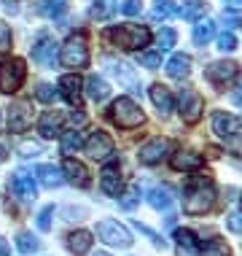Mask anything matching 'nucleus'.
Listing matches in <instances>:
<instances>
[{
	"mask_svg": "<svg viewBox=\"0 0 242 256\" xmlns=\"http://www.w3.org/2000/svg\"><path fill=\"white\" fill-rule=\"evenodd\" d=\"M89 14H92L94 19H105V16H110V14H113V3H110V0H97Z\"/></svg>",
	"mask_w": 242,
	"mask_h": 256,
	"instance_id": "nucleus-37",
	"label": "nucleus"
},
{
	"mask_svg": "<svg viewBox=\"0 0 242 256\" xmlns=\"http://www.w3.org/2000/svg\"><path fill=\"white\" fill-rule=\"evenodd\" d=\"M205 256H229V246H226V240L221 238H213L205 243Z\"/></svg>",
	"mask_w": 242,
	"mask_h": 256,
	"instance_id": "nucleus-34",
	"label": "nucleus"
},
{
	"mask_svg": "<svg viewBox=\"0 0 242 256\" xmlns=\"http://www.w3.org/2000/svg\"><path fill=\"white\" fill-rule=\"evenodd\" d=\"M81 146H84V135H81L78 130L62 135V154H73V151H78Z\"/></svg>",
	"mask_w": 242,
	"mask_h": 256,
	"instance_id": "nucleus-29",
	"label": "nucleus"
},
{
	"mask_svg": "<svg viewBox=\"0 0 242 256\" xmlns=\"http://www.w3.org/2000/svg\"><path fill=\"white\" fill-rule=\"evenodd\" d=\"M140 65L148 68V70L162 68V52H143V54H140Z\"/></svg>",
	"mask_w": 242,
	"mask_h": 256,
	"instance_id": "nucleus-36",
	"label": "nucleus"
},
{
	"mask_svg": "<svg viewBox=\"0 0 242 256\" xmlns=\"http://www.w3.org/2000/svg\"><path fill=\"white\" fill-rule=\"evenodd\" d=\"M226 146H229V151H232V154L242 156V132L232 135V138H226Z\"/></svg>",
	"mask_w": 242,
	"mask_h": 256,
	"instance_id": "nucleus-43",
	"label": "nucleus"
},
{
	"mask_svg": "<svg viewBox=\"0 0 242 256\" xmlns=\"http://www.w3.org/2000/svg\"><path fill=\"white\" fill-rule=\"evenodd\" d=\"M137 226H140V232H145V234H148L151 240H154V246H156V248H164V246H167V243H164V240H162V234H159V232H154V230H151V226L140 224V221H137Z\"/></svg>",
	"mask_w": 242,
	"mask_h": 256,
	"instance_id": "nucleus-45",
	"label": "nucleus"
},
{
	"mask_svg": "<svg viewBox=\"0 0 242 256\" xmlns=\"http://www.w3.org/2000/svg\"><path fill=\"white\" fill-rule=\"evenodd\" d=\"M226 3H232V6H240V3H242V0H226Z\"/></svg>",
	"mask_w": 242,
	"mask_h": 256,
	"instance_id": "nucleus-54",
	"label": "nucleus"
},
{
	"mask_svg": "<svg viewBox=\"0 0 242 256\" xmlns=\"http://www.w3.org/2000/svg\"><path fill=\"white\" fill-rule=\"evenodd\" d=\"M65 8H67V0H38L35 3V14H40V16H46V19L62 16Z\"/></svg>",
	"mask_w": 242,
	"mask_h": 256,
	"instance_id": "nucleus-26",
	"label": "nucleus"
},
{
	"mask_svg": "<svg viewBox=\"0 0 242 256\" xmlns=\"http://www.w3.org/2000/svg\"><path fill=\"white\" fill-rule=\"evenodd\" d=\"M16 248L22 254H35L38 248H40V243H38V238H32L30 232H19L16 234Z\"/></svg>",
	"mask_w": 242,
	"mask_h": 256,
	"instance_id": "nucleus-32",
	"label": "nucleus"
},
{
	"mask_svg": "<svg viewBox=\"0 0 242 256\" xmlns=\"http://www.w3.org/2000/svg\"><path fill=\"white\" fill-rule=\"evenodd\" d=\"M54 94H57V89H54L51 84H40V86H38V92H35V98H38L40 102H51V100H54Z\"/></svg>",
	"mask_w": 242,
	"mask_h": 256,
	"instance_id": "nucleus-41",
	"label": "nucleus"
},
{
	"mask_svg": "<svg viewBox=\"0 0 242 256\" xmlns=\"http://www.w3.org/2000/svg\"><path fill=\"white\" fill-rule=\"evenodd\" d=\"M67 248L75 254V256H84L89 254V248H92V234L84 232V230H78V232H73L70 238H67Z\"/></svg>",
	"mask_w": 242,
	"mask_h": 256,
	"instance_id": "nucleus-27",
	"label": "nucleus"
},
{
	"mask_svg": "<svg viewBox=\"0 0 242 256\" xmlns=\"http://www.w3.org/2000/svg\"><path fill=\"white\" fill-rule=\"evenodd\" d=\"M62 170H65V181H70L75 186H89V172L81 162H75V159L67 156L65 164H62Z\"/></svg>",
	"mask_w": 242,
	"mask_h": 256,
	"instance_id": "nucleus-19",
	"label": "nucleus"
},
{
	"mask_svg": "<svg viewBox=\"0 0 242 256\" xmlns=\"http://www.w3.org/2000/svg\"><path fill=\"white\" fill-rule=\"evenodd\" d=\"M51 216H54V205H46L43 210L38 213V230H40V232H48V230H51Z\"/></svg>",
	"mask_w": 242,
	"mask_h": 256,
	"instance_id": "nucleus-39",
	"label": "nucleus"
},
{
	"mask_svg": "<svg viewBox=\"0 0 242 256\" xmlns=\"http://www.w3.org/2000/svg\"><path fill=\"white\" fill-rule=\"evenodd\" d=\"M86 154L92 159H108L110 154H113V140H110V135L102 132V130L92 132L89 140H86Z\"/></svg>",
	"mask_w": 242,
	"mask_h": 256,
	"instance_id": "nucleus-11",
	"label": "nucleus"
},
{
	"mask_svg": "<svg viewBox=\"0 0 242 256\" xmlns=\"http://www.w3.org/2000/svg\"><path fill=\"white\" fill-rule=\"evenodd\" d=\"M218 49L221 52H234L237 49V36H234V32H221L218 36Z\"/></svg>",
	"mask_w": 242,
	"mask_h": 256,
	"instance_id": "nucleus-40",
	"label": "nucleus"
},
{
	"mask_svg": "<svg viewBox=\"0 0 242 256\" xmlns=\"http://www.w3.org/2000/svg\"><path fill=\"white\" fill-rule=\"evenodd\" d=\"M70 119H73V124H84V119H86V116L81 114V110H75V114L70 116Z\"/></svg>",
	"mask_w": 242,
	"mask_h": 256,
	"instance_id": "nucleus-50",
	"label": "nucleus"
},
{
	"mask_svg": "<svg viewBox=\"0 0 242 256\" xmlns=\"http://www.w3.org/2000/svg\"><path fill=\"white\" fill-rule=\"evenodd\" d=\"M108 38L113 40L116 46H121V49L137 52V49H143V46H148L151 30L143 24H121V27H113V30L108 32Z\"/></svg>",
	"mask_w": 242,
	"mask_h": 256,
	"instance_id": "nucleus-2",
	"label": "nucleus"
},
{
	"mask_svg": "<svg viewBox=\"0 0 242 256\" xmlns=\"http://www.w3.org/2000/svg\"><path fill=\"white\" fill-rule=\"evenodd\" d=\"M11 192L22 200H35V194H38L35 181H32V176H27V172H16V176L11 178Z\"/></svg>",
	"mask_w": 242,
	"mask_h": 256,
	"instance_id": "nucleus-17",
	"label": "nucleus"
},
{
	"mask_svg": "<svg viewBox=\"0 0 242 256\" xmlns=\"http://www.w3.org/2000/svg\"><path fill=\"white\" fill-rule=\"evenodd\" d=\"M178 8H175V3H172V0H156L154 3V11H151V19H170L172 14H175Z\"/></svg>",
	"mask_w": 242,
	"mask_h": 256,
	"instance_id": "nucleus-31",
	"label": "nucleus"
},
{
	"mask_svg": "<svg viewBox=\"0 0 242 256\" xmlns=\"http://www.w3.org/2000/svg\"><path fill=\"white\" fill-rule=\"evenodd\" d=\"M97 256H110V254H97Z\"/></svg>",
	"mask_w": 242,
	"mask_h": 256,
	"instance_id": "nucleus-55",
	"label": "nucleus"
},
{
	"mask_svg": "<svg viewBox=\"0 0 242 256\" xmlns=\"http://www.w3.org/2000/svg\"><path fill=\"white\" fill-rule=\"evenodd\" d=\"M221 19H224V22L229 24V27L242 24V14H237V11H224V16H221Z\"/></svg>",
	"mask_w": 242,
	"mask_h": 256,
	"instance_id": "nucleus-47",
	"label": "nucleus"
},
{
	"mask_svg": "<svg viewBox=\"0 0 242 256\" xmlns=\"http://www.w3.org/2000/svg\"><path fill=\"white\" fill-rule=\"evenodd\" d=\"M81 78L75 73H67V76H62L59 78V94L65 98L70 106H81Z\"/></svg>",
	"mask_w": 242,
	"mask_h": 256,
	"instance_id": "nucleus-16",
	"label": "nucleus"
},
{
	"mask_svg": "<svg viewBox=\"0 0 242 256\" xmlns=\"http://www.w3.org/2000/svg\"><path fill=\"white\" fill-rule=\"evenodd\" d=\"M202 14H205V3H202V0H183V8H181L183 19H199Z\"/></svg>",
	"mask_w": 242,
	"mask_h": 256,
	"instance_id": "nucleus-33",
	"label": "nucleus"
},
{
	"mask_svg": "<svg viewBox=\"0 0 242 256\" xmlns=\"http://www.w3.org/2000/svg\"><path fill=\"white\" fill-rule=\"evenodd\" d=\"M32 124V106L27 100H19V102H11L8 108V130L11 132H24L30 130Z\"/></svg>",
	"mask_w": 242,
	"mask_h": 256,
	"instance_id": "nucleus-8",
	"label": "nucleus"
},
{
	"mask_svg": "<svg viewBox=\"0 0 242 256\" xmlns=\"http://www.w3.org/2000/svg\"><path fill=\"white\" fill-rule=\"evenodd\" d=\"M38 132L43 138L59 135L62 132V116L57 114V110H46V114L40 116V122H38Z\"/></svg>",
	"mask_w": 242,
	"mask_h": 256,
	"instance_id": "nucleus-20",
	"label": "nucleus"
},
{
	"mask_svg": "<svg viewBox=\"0 0 242 256\" xmlns=\"http://www.w3.org/2000/svg\"><path fill=\"white\" fill-rule=\"evenodd\" d=\"M151 100H154V106L159 108V114H162V116H167L172 110V106H175V102H172V92L164 84H154V86H151Z\"/></svg>",
	"mask_w": 242,
	"mask_h": 256,
	"instance_id": "nucleus-21",
	"label": "nucleus"
},
{
	"mask_svg": "<svg viewBox=\"0 0 242 256\" xmlns=\"http://www.w3.org/2000/svg\"><path fill=\"white\" fill-rule=\"evenodd\" d=\"M100 186H102V192H105L108 197H119L121 194V172H119V164L116 162H110V164L102 168Z\"/></svg>",
	"mask_w": 242,
	"mask_h": 256,
	"instance_id": "nucleus-13",
	"label": "nucleus"
},
{
	"mask_svg": "<svg viewBox=\"0 0 242 256\" xmlns=\"http://www.w3.org/2000/svg\"><path fill=\"white\" fill-rule=\"evenodd\" d=\"M216 202V189H213V181L205 176H197L194 181L186 186V194H183V210L189 216H202L207 213Z\"/></svg>",
	"mask_w": 242,
	"mask_h": 256,
	"instance_id": "nucleus-1",
	"label": "nucleus"
},
{
	"mask_svg": "<svg viewBox=\"0 0 242 256\" xmlns=\"http://www.w3.org/2000/svg\"><path fill=\"white\" fill-rule=\"evenodd\" d=\"M105 65L110 68V73H113L124 86H129L132 92H140V81H137V76H135V68H129L127 62H116V60H105Z\"/></svg>",
	"mask_w": 242,
	"mask_h": 256,
	"instance_id": "nucleus-15",
	"label": "nucleus"
},
{
	"mask_svg": "<svg viewBox=\"0 0 242 256\" xmlns=\"http://www.w3.org/2000/svg\"><path fill=\"white\" fill-rule=\"evenodd\" d=\"M140 11H143L140 0H124V3H121V14H127V16H137Z\"/></svg>",
	"mask_w": 242,
	"mask_h": 256,
	"instance_id": "nucleus-42",
	"label": "nucleus"
},
{
	"mask_svg": "<svg viewBox=\"0 0 242 256\" xmlns=\"http://www.w3.org/2000/svg\"><path fill=\"white\" fill-rule=\"evenodd\" d=\"M0 256H8V243H5V238H0Z\"/></svg>",
	"mask_w": 242,
	"mask_h": 256,
	"instance_id": "nucleus-52",
	"label": "nucleus"
},
{
	"mask_svg": "<svg viewBox=\"0 0 242 256\" xmlns=\"http://www.w3.org/2000/svg\"><path fill=\"white\" fill-rule=\"evenodd\" d=\"M175 240H178V246H181V251H186V254H197L199 251L197 238H194V232H189V230H178Z\"/></svg>",
	"mask_w": 242,
	"mask_h": 256,
	"instance_id": "nucleus-30",
	"label": "nucleus"
},
{
	"mask_svg": "<svg viewBox=\"0 0 242 256\" xmlns=\"http://www.w3.org/2000/svg\"><path fill=\"white\" fill-rule=\"evenodd\" d=\"M167 154H170V140H164V138H154V140H148L140 148V154H137V156H140V164H148V168H151V164H159Z\"/></svg>",
	"mask_w": 242,
	"mask_h": 256,
	"instance_id": "nucleus-10",
	"label": "nucleus"
},
{
	"mask_svg": "<svg viewBox=\"0 0 242 256\" xmlns=\"http://www.w3.org/2000/svg\"><path fill=\"white\" fill-rule=\"evenodd\" d=\"M172 168L175 170H199L202 168V156L194 151H178L172 154Z\"/></svg>",
	"mask_w": 242,
	"mask_h": 256,
	"instance_id": "nucleus-25",
	"label": "nucleus"
},
{
	"mask_svg": "<svg viewBox=\"0 0 242 256\" xmlns=\"http://www.w3.org/2000/svg\"><path fill=\"white\" fill-rule=\"evenodd\" d=\"M229 230L242 232V213H232V216H229Z\"/></svg>",
	"mask_w": 242,
	"mask_h": 256,
	"instance_id": "nucleus-48",
	"label": "nucleus"
},
{
	"mask_svg": "<svg viewBox=\"0 0 242 256\" xmlns=\"http://www.w3.org/2000/svg\"><path fill=\"white\" fill-rule=\"evenodd\" d=\"M35 176H38V181L43 184L46 189H59V186L65 184L62 170L54 168V164H38V168H35Z\"/></svg>",
	"mask_w": 242,
	"mask_h": 256,
	"instance_id": "nucleus-18",
	"label": "nucleus"
},
{
	"mask_svg": "<svg viewBox=\"0 0 242 256\" xmlns=\"http://www.w3.org/2000/svg\"><path fill=\"white\" fill-rule=\"evenodd\" d=\"M207 76V81H213V84H226V81H232L234 76H237V62H226V60H218V62H213L210 68L205 70Z\"/></svg>",
	"mask_w": 242,
	"mask_h": 256,
	"instance_id": "nucleus-14",
	"label": "nucleus"
},
{
	"mask_svg": "<svg viewBox=\"0 0 242 256\" xmlns=\"http://www.w3.org/2000/svg\"><path fill=\"white\" fill-rule=\"evenodd\" d=\"M213 36H216V24H213L210 19H202V22L194 24V44L197 46H205Z\"/></svg>",
	"mask_w": 242,
	"mask_h": 256,
	"instance_id": "nucleus-28",
	"label": "nucleus"
},
{
	"mask_svg": "<svg viewBox=\"0 0 242 256\" xmlns=\"http://www.w3.org/2000/svg\"><path fill=\"white\" fill-rule=\"evenodd\" d=\"M11 46V27L5 22H0V52H5Z\"/></svg>",
	"mask_w": 242,
	"mask_h": 256,
	"instance_id": "nucleus-44",
	"label": "nucleus"
},
{
	"mask_svg": "<svg viewBox=\"0 0 242 256\" xmlns=\"http://www.w3.org/2000/svg\"><path fill=\"white\" fill-rule=\"evenodd\" d=\"M137 202H140V189L137 186H132V189L127 192L121 200H119V205H121V210H135Z\"/></svg>",
	"mask_w": 242,
	"mask_h": 256,
	"instance_id": "nucleus-35",
	"label": "nucleus"
},
{
	"mask_svg": "<svg viewBox=\"0 0 242 256\" xmlns=\"http://www.w3.org/2000/svg\"><path fill=\"white\" fill-rule=\"evenodd\" d=\"M202 110H205V100L194 92L191 86H186L181 92V116L186 124H197L202 119Z\"/></svg>",
	"mask_w": 242,
	"mask_h": 256,
	"instance_id": "nucleus-7",
	"label": "nucleus"
},
{
	"mask_svg": "<svg viewBox=\"0 0 242 256\" xmlns=\"http://www.w3.org/2000/svg\"><path fill=\"white\" fill-rule=\"evenodd\" d=\"M24 73H27L24 70V62L19 57L5 60L3 65H0V92H5V94L16 92V89L24 84Z\"/></svg>",
	"mask_w": 242,
	"mask_h": 256,
	"instance_id": "nucleus-5",
	"label": "nucleus"
},
{
	"mask_svg": "<svg viewBox=\"0 0 242 256\" xmlns=\"http://www.w3.org/2000/svg\"><path fill=\"white\" fill-rule=\"evenodd\" d=\"M232 100H234V106H240V108H242V84L232 92Z\"/></svg>",
	"mask_w": 242,
	"mask_h": 256,
	"instance_id": "nucleus-49",
	"label": "nucleus"
},
{
	"mask_svg": "<svg viewBox=\"0 0 242 256\" xmlns=\"http://www.w3.org/2000/svg\"><path fill=\"white\" fill-rule=\"evenodd\" d=\"M32 62H38L40 68H54V62H57V40L51 36L38 38V44L32 46Z\"/></svg>",
	"mask_w": 242,
	"mask_h": 256,
	"instance_id": "nucleus-9",
	"label": "nucleus"
},
{
	"mask_svg": "<svg viewBox=\"0 0 242 256\" xmlns=\"http://www.w3.org/2000/svg\"><path fill=\"white\" fill-rule=\"evenodd\" d=\"M172 200H175V192H172L170 186H154V189L148 192V202H151V208H156V210H167L172 205Z\"/></svg>",
	"mask_w": 242,
	"mask_h": 256,
	"instance_id": "nucleus-22",
	"label": "nucleus"
},
{
	"mask_svg": "<svg viewBox=\"0 0 242 256\" xmlns=\"http://www.w3.org/2000/svg\"><path fill=\"white\" fill-rule=\"evenodd\" d=\"M110 119L119 124L121 130H135V127L143 124V110H140V106H137L135 100L119 98L113 106H110Z\"/></svg>",
	"mask_w": 242,
	"mask_h": 256,
	"instance_id": "nucleus-3",
	"label": "nucleus"
},
{
	"mask_svg": "<svg viewBox=\"0 0 242 256\" xmlns=\"http://www.w3.org/2000/svg\"><path fill=\"white\" fill-rule=\"evenodd\" d=\"M175 30H170V27H164L162 32H159V52H167V49H172V46H175Z\"/></svg>",
	"mask_w": 242,
	"mask_h": 256,
	"instance_id": "nucleus-38",
	"label": "nucleus"
},
{
	"mask_svg": "<svg viewBox=\"0 0 242 256\" xmlns=\"http://www.w3.org/2000/svg\"><path fill=\"white\" fill-rule=\"evenodd\" d=\"M5 8H8L11 14H16V11H19V6H16V0H5Z\"/></svg>",
	"mask_w": 242,
	"mask_h": 256,
	"instance_id": "nucleus-51",
	"label": "nucleus"
},
{
	"mask_svg": "<svg viewBox=\"0 0 242 256\" xmlns=\"http://www.w3.org/2000/svg\"><path fill=\"white\" fill-rule=\"evenodd\" d=\"M19 154H22V156H38L40 146H38V143H22V146H19Z\"/></svg>",
	"mask_w": 242,
	"mask_h": 256,
	"instance_id": "nucleus-46",
	"label": "nucleus"
},
{
	"mask_svg": "<svg viewBox=\"0 0 242 256\" xmlns=\"http://www.w3.org/2000/svg\"><path fill=\"white\" fill-rule=\"evenodd\" d=\"M97 238L102 240V243H108V246H116V248H129L132 246V234H129L127 226H121L119 221H100L97 224Z\"/></svg>",
	"mask_w": 242,
	"mask_h": 256,
	"instance_id": "nucleus-6",
	"label": "nucleus"
},
{
	"mask_svg": "<svg viewBox=\"0 0 242 256\" xmlns=\"http://www.w3.org/2000/svg\"><path fill=\"white\" fill-rule=\"evenodd\" d=\"M5 156H8V148H5V143H0V162H5Z\"/></svg>",
	"mask_w": 242,
	"mask_h": 256,
	"instance_id": "nucleus-53",
	"label": "nucleus"
},
{
	"mask_svg": "<svg viewBox=\"0 0 242 256\" xmlns=\"http://www.w3.org/2000/svg\"><path fill=\"white\" fill-rule=\"evenodd\" d=\"M62 65L65 68H86L89 65V49H86V38L84 36H70L62 46V54H59Z\"/></svg>",
	"mask_w": 242,
	"mask_h": 256,
	"instance_id": "nucleus-4",
	"label": "nucleus"
},
{
	"mask_svg": "<svg viewBox=\"0 0 242 256\" xmlns=\"http://www.w3.org/2000/svg\"><path fill=\"white\" fill-rule=\"evenodd\" d=\"M86 94H89V98H92L94 102L108 100V94H110L108 81L100 78V76H89V78H86Z\"/></svg>",
	"mask_w": 242,
	"mask_h": 256,
	"instance_id": "nucleus-24",
	"label": "nucleus"
},
{
	"mask_svg": "<svg viewBox=\"0 0 242 256\" xmlns=\"http://www.w3.org/2000/svg\"><path fill=\"white\" fill-rule=\"evenodd\" d=\"M213 132L221 135V138L226 140V138H232V135L242 132V122L237 119V116L226 114V110H218V114L213 116Z\"/></svg>",
	"mask_w": 242,
	"mask_h": 256,
	"instance_id": "nucleus-12",
	"label": "nucleus"
},
{
	"mask_svg": "<svg viewBox=\"0 0 242 256\" xmlns=\"http://www.w3.org/2000/svg\"><path fill=\"white\" fill-rule=\"evenodd\" d=\"M167 73L172 78H186L191 73V57L189 54H172L167 62Z\"/></svg>",
	"mask_w": 242,
	"mask_h": 256,
	"instance_id": "nucleus-23",
	"label": "nucleus"
}]
</instances>
